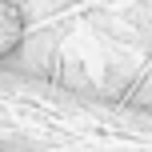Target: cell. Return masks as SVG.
<instances>
[{"label":"cell","instance_id":"1","mask_svg":"<svg viewBox=\"0 0 152 152\" xmlns=\"http://www.w3.org/2000/svg\"><path fill=\"white\" fill-rule=\"evenodd\" d=\"M24 44V8L16 0H0V60Z\"/></svg>","mask_w":152,"mask_h":152}]
</instances>
